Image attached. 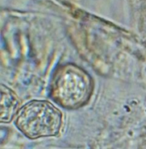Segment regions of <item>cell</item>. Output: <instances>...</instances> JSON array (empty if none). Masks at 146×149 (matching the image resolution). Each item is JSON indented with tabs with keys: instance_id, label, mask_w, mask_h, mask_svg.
I'll use <instances>...</instances> for the list:
<instances>
[{
	"instance_id": "obj_1",
	"label": "cell",
	"mask_w": 146,
	"mask_h": 149,
	"mask_svg": "<svg viewBox=\"0 0 146 149\" xmlns=\"http://www.w3.org/2000/svg\"><path fill=\"white\" fill-rule=\"evenodd\" d=\"M15 123L29 139L55 136L61 129L62 113L48 101L34 100L19 111Z\"/></svg>"
},
{
	"instance_id": "obj_2",
	"label": "cell",
	"mask_w": 146,
	"mask_h": 149,
	"mask_svg": "<svg viewBox=\"0 0 146 149\" xmlns=\"http://www.w3.org/2000/svg\"><path fill=\"white\" fill-rule=\"evenodd\" d=\"M93 90L90 77L74 64L63 66L56 72L51 86V96L61 107L76 109L90 99Z\"/></svg>"
},
{
	"instance_id": "obj_3",
	"label": "cell",
	"mask_w": 146,
	"mask_h": 149,
	"mask_svg": "<svg viewBox=\"0 0 146 149\" xmlns=\"http://www.w3.org/2000/svg\"><path fill=\"white\" fill-rule=\"evenodd\" d=\"M19 101L13 91L4 85L1 86V123H9L12 121L18 109Z\"/></svg>"
}]
</instances>
